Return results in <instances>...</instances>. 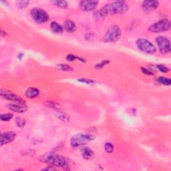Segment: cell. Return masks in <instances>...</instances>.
I'll return each instance as SVG.
<instances>
[{
  "instance_id": "ffe728a7",
  "label": "cell",
  "mask_w": 171,
  "mask_h": 171,
  "mask_svg": "<svg viewBox=\"0 0 171 171\" xmlns=\"http://www.w3.org/2000/svg\"><path fill=\"white\" fill-rule=\"evenodd\" d=\"M57 67H58V68L59 69V70H60L62 71H65V72H72V71H73V68L70 66L68 65V64H58Z\"/></svg>"
},
{
  "instance_id": "e0dca14e",
  "label": "cell",
  "mask_w": 171,
  "mask_h": 171,
  "mask_svg": "<svg viewBox=\"0 0 171 171\" xmlns=\"http://www.w3.org/2000/svg\"><path fill=\"white\" fill-rule=\"evenodd\" d=\"M50 27L51 29H52V31L55 34H61L62 33L64 30L63 27L55 21H53L51 23Z\"/></svg>"
},
{
  "instance_id": "4fadbf2b",
  "label": "cell",
  "mask_w": 171,
  "mask_h": 171,
  "mask_svg": "<svg viewBox=\"0 0 171 171\" xmlns=\"http://www.w3.org/2000/svg\"><path fill=\"white\" fill-rule=\"evenodd\" d=\"M7 108L11 111H13V112H15L17 113H24L27 110V107L25 104H7Z\"/></svg>"
},
{
  "instance_id": "484cf974",
  "label": "cell",
  "mask_w": 171,
  "mask_h": 171,
  "mask_svg": "<svg viewBox=\"0 0 171 171\" xmlns=\"http://www.w3.org/2000/svg\"><path fill=\"white\" fill-rule=\"evenodd\" d=\"M114 146L112 144V143L110 142H106L105 145H104V150L106 152H108V153H112V152L114 151Z\"/></svg>"
},
{
  "instance_id": "d4e9b609",
  "label": "cell",
  "mask_w": 171,
  "mask_h": 171,
  "mask_svg": "<svg viewBox=\"0 0 171 171\" xmlns=\"http://www.w3.org/2000/svg\"><path fill=\"white\" fill-rule=\"evenodd\" d=\"M13 114H11V113L3 114L1 115V116H0V119H1V121H2L7 122V121H10V120L13 118Z\"/></svg>"
},
{
  "instance_id": "7c38bea8",
  "label": "cell",
  "mask_w": 171,
  "mask_h": 171,
  "mask_svg": "<svg viewBox=\"0 0 171 171\" xmlns=\"http://www.w3.org/2000/svg\"><path fill=\"white\" fill-rule=\"evenodd\" d=\"M16 137V134L14 132H7L2 133L0 138L1 146H3L9 144L15 140Z\"/></svg>"
},
{
  "instance_id": "30bf717a",
  "label": "cell",
  "mask_w": 171,
  "mask_h": 171,
  "mask_svg": "<svg viewBox=\"0 0 171 171\" xmlns=\"http://www.w3.org/2000/svg\"><path fill=\"white\" fill-rule=\"evenodd\" d=\"M98 1H82L80 2L79 7L84 12H91L94 10L98 4Z\"/></svg>"
},
{
  "instance_id": "83f0119b",
  "label": "cell",
  "mask_w": 171,
  "mask_h": 171,
  "mask_svg": "<svg viewBox=\"0 0 171 171\" xmlns=\"http://www.w3.org/2000/svg\"><path fill=\"white\" fill-rule=\"evenodd\" d=\"M110 63V60H108V59H106V60H102V62L96 64L95 65V68L97 69H102L105 66L108 65V64Z\"/></svg>"
},
{
  "instance_id": "d6986e66",
  "label": "cell",
  "mask_w": 171,
  "mask_h": 171,
  "mask_svg": "<svg viewBox=\"0 0 171 171\" xmlns=\"http://www.w3.org/2000/svg\"><path fill=\"white\" fill-rule=\"evenodd\" d=\"M55 116H57V118L59 120H61L62 121L64 122H68L70 121V116H68L67 114H66L65 112H61V111H58V112L55 114Z\"/></svg>"
},
{
  "instance_id": "603a6c76",
  "label": "cell",
  "mask_w": 171,
  "mask_h": 171,
  "mask_svg": "<svg viewBox=\"0 0 171 171\" xmlns=\"http://www.w3.org/2000/svg\"><path fill=\"white\" fill-rule=\"evenodd\" d=\"M158 82L160 83L161 84H163L164 86H170L171 84V80L170 78H165V77H160L158 78Z\"/></svg>"
},
{
  "instance_id": "44dd1931",
  "label": "cell",
  "mask_w": 171,
  "mask_h": 171,
  "mask_svg": "<svg viewBox=\"0 0 171 171\" xmlns=\"http://www.w3.org/2000/svg\"><path fill=\"white\" fill-rule=\"evenodd\" d=\"M66 59L68 61H70V62H72V61L76 60V59H78V60L81 61L82 62H86V61L85 60L84 58H82L80 57L76 56V55H74L73 54H68L66 56Z\"/></svg>"
},
{
  "instance_id": "1f68e13d",
  "label": "cell",
  "mask_w": 171,
  "mask_h": 171,
  "mask_svg": "<svg viewBox=\"0 0 171 171\" xmlns=\"http://www.w3.org/2000/svg\"><path fill=\"white\" fill-rule=\"evenodd\" d=\"M23 57H24V53H20L17 55V58L19 59H21Z\"/></svg>"
},
{
  "instance_id": "8fae6325",
  "label": "cell",
  "mask_w": 171,
  "mask_h": 171,
  "mask_svg": "<svg viewBox=\"0 0 171 171\" xmlns=\"http://www.w3.org/2000/svg\"><path fill=\"white\" fill-rule=\"evenodd\" d=\"M159 6V2L158 1H144L142 3V8L144 12L150 13L156 10Z\"/></svg>"
},
{
  "instance_id": "5b68a950",
  "label": "cell",
  "mask_w": 171,
  "mask_h": 171,
  "mask_svg": "<svg viewBox=\"0 0 171 171\" xmlns=\"http://www.w3.org/2000/svg\"><path fill=\"white\" fill-rule=\"evenodd\" d=\"M30 14L32 19L38 24H43V23L47 22L49 20L48 13L45 10L39 7L32 9Z\"/></svg>"
},
{
  "instance_id": "2e32d148",
  "label": "cell",
  "mask_w": 171,
  "mask_h": 171,
  "mask_svg": "<svg viewBox=\"0 0 171 171\" xmlns=\"http://www.w3.org/2000/svg\"><path fill=\"white\" fill-rule=\"evenodd\" d=\"M25 94L27 98H30V99L35 98L39 96L40 90L36 88H30L27 89Z\"/></svg>"
},
{
  "instance_id": "cb8c5ba5",
  "label": "cell",
  "mask_w": 171,
  "mask_h": 171,
  "mask_svg": "<svg viewBox=\"0 0 171 171\" xmlns=\"http://www.w3.org/2000/svg\"><path fill=\"white\" fill-rule=\"evenodd\" d=\"M30 3L29 1H17L16 2V5L18 8L23 9L28 6Z\"/></svg>"
},
{
  "instance_id": "f1b7e54d",
  "label": "cell",
  "mask_w": 171,
  "mask_h": 171,
  "mask_svg": "<svg viewBox=\"0 0 171 171\" xmlns=\"http://www.w3.org/2000/svg\"><path fill=\"white\" fill-rule=\"evenodd\" d=\"M156 68H157V69H158V70H159L162 72L166 73V72H169L170 71V69L169 68H167L164 65H162V64H159V65H157Z\"/></svg>"
},
{
  "instance_id": "ac0fdd59",
  "label": "cell",
  "mask_w": 171,
  "mask_h": 171,
  "mask_svg": "<svg viewBox=\"0 0 171 171\" xmlns=\"http://www.w3.org/2000/svg\"><path fill=\"white\" fill-rule=\"evenodd\" d=\"M52 3L55 6L62 9H66L68 7V3L66 1H63V0H54Z\"/></svg>"
},
{
  "instance_id": "6da1fadb",
  "label": "cell",
  "mask_w": 171,
  "mask_h": 171,
  "mask_svg": "<svg viewBox=\"0 0 171 171\" xmlns=\"http://www.w3.org/2000/svg\"><path fill=\"white\" fill-rule=\"evenodd\" d=\"M128 4L124 1H117L106 4L100 10L105 17L110 15L123 14L128 10Z\"/></svg>"
},
{
  "instance_id": "9a60e30c",
  "label": "cell",
  "mask_w": 171,
  "mask_h": 171,
  "mask_svg": "<svg viewBox=\"0 0 171 171\" xmlns=\"http://www.w3.org/2000/svg\"><path fill=\"white\" fill-rule=\"evenodd\" d=\"M64 28L69 33H73L76 30V25L72 20H68L64 22Z\"/></svg>"
},
{
  "instance_id": "ba28073f",
  "label": "cell",
  "mask_w": 171,
  "mask_h": 171,
  "mask_svg": "<svg viewBox=\"0 0 171 171\" xmlns=\"http://www.w3.org/2000/svg\"><path fill=\"white\" fill-rule=\"evenodd\" d=\"M156 41L161 53L166 54L170 52V42L167 38L164 36H159L156 38Z\"/></svg>"
},
{
  "instance_id": "8992f818",
  "label": "cell",
  "mask_w": 171,
  "mask_h": 171,
  "mask_svg": "<svg viewBox=\"0 0 171 171\" xmlns=\"http://www.w3.org/2000/svg\"><path fill=\"white\" fill-rule=\"evenodd\" d=\"M136 45L138 49L145 53L152 54L156 52L155 45L146 39L140 38L137 40Z\"/></svg>"
},
{
  "instance_id": "5bb4252c",
  "label": "cell",
  "mask_w": 171,
  "mask_h": 171,
  "mask_svg": "<svg viewBox=\"0 0 171 171\" xmlns=\"http://www.w3.org/2000/svg\"><path fill=\"white\" fill-rule=\"evenodd\" d=\"M81 154L83 158L86 160H90L93 158L94 152L88 147H83L81 149Z\"/></svg>"
},
{
  "instance_id": "9c48e42d",
  "label": "cell",
  "mask_w": 171,
  "mask_h": 171,
  "mask_svg": "<svg viewBox=\"0 0 171 171\" xmlns=\"http://www.w3.org/2000/svg\"><path fill=\"white\" fill-rule=\"evenodd\" d=\"M0 95H1V96L4 99H6L8 100H10V101L16 102L17 104H25V100L24 99L21 98V97H20L19 96L12 93V92L2 90L1 92H0Z\"/></svg>"
},
{
  "instance_id": "4dcf8cb0",
  "label": "cell",
  "mask_w": 171,
  "mask_h": 171,
  "mask_svg": "<svg viewBox=\"0 0 171 171\" xmlns=\"http://www.w3.org/2000/svg\"><path fill=\"white\" fill-rule=\"evenodd\" d=\"M141 71L142 72L143 74L147 75V76H152L153 75V73L151 72V70H148V69L145 68H141Z\"/></svg>"
},
{
  "instance_id": "f546056e",
  "label": "cell",
  "mask_w": 171,
  "mask_h": 171,
  "mask_svg": "<svg viewBox=\"0 0 171 171\" xmlns=\"http://www.w3.org/2000/svg\"><path fill=\"white\" fill-rule=\"evenodd\" d=\"M78 81L82 82V83H85V84H96V82L93 80H90V79H86V78H81V79L78 80Z\"/></svg>"
},
{
  "instance_id": "7a4b0ae2",
  "label": "cell",
  "mask_w": 171,
  "mask_h": 171,
  "mask_svg": "<svg viewBox=\"0 0 171 171\" xmlns=\"http://www.w3.org/2000/svg\"><path fill=\"white\" fill-rule=\"evenodd\" d=\"M40 161L43 162L50 166H53L54 167H60L66 169L68 166V160L58 154L54 152H49L41 156L40 159Z\"/></svg>"
},
{
  "instance_id": "7402d4cb",
  "label": "cell",
  "mask_w": 171,
  "mask_h": 171,
  "mask_svg": "<svg viewBox=\"0 0 171 171\" xmlns=\"http://www.w3.org/2000/svg\"><path fill=\"white\" fill-rule=\"evenodd\" d=\"M45 105L48 106V107L54 108L55 110H59V109H60V107H59L60 106H59V104L54 101H47L45 102Z\"/></svg>"
},
{
  "instance_id": "4316f807",
  "label": "cell",
  "mask_w": 171,
  "mask_h": 171,
  "mask_svg": "<svg viewBox=\"0 0 171 171\" xmlns=\"http://www.w3.org/2000/svg\"><path fill=\"white\" fill-rule=\"evenodd\" d=\"M16 124L17 125V126L20 128L24 127L26 124V122L24 118H20V117H17L16 118Z\"/></svg>"
},
{
  "instance_id": "277c9868",
  "label": "cell",
  "mask_w": 171,
  "mask_h": 171,
  "mask_svg": "<svg viewBox=\"0 0 171 171\" xmlns=\"http://www.w3.org/2000/svg\"><path fill=\"white\" fill-rule=\"evenodd\" d=\"M121 30L120 29L119 26L116 25H114L111 26L110 28L106 31L105 34L103 41L106 43L115 42L117 41L121 38Z\"/></svg>"
},
{
  "instance_id": "52a82bcc",
  "label": "cell",
  "mask_w": 171,
  "mask_h": 171,
  "mask_svg": "<svg viewBox=\"0 0 171 171\" xmlns=\"http://www.w3.org/2000/svg\"><path fill=\"white\" fill-rule=\"evenodd\" d=\"M170 28V21L169 20L164 19L159 21L158 22L154 23L151 25L149 30L152 33H161L169 30Z\"/></svg>"
},
{
  "instance_id": "3957f363",
  "label": "cell",
  "mask_w": 171,
  "mask_h": 171,
  "mask_svg": "<svg viewBox=\"0 0 171 171\" xmlns=\"http://www.w3.org/2000/svg\"><path fill=\"white\" fill-rule=\"evenodd\" d=\"M94 136L91 135L78 133L74 135L70 140V145L73 148H78L88 144L90 141L94 140Z\"/></svg>"
}]
</instances>
